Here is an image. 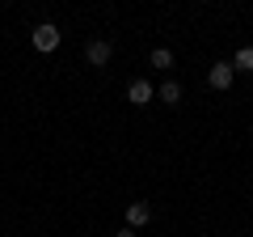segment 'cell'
Returning <instances> with one entry per match:
<instances>
[{"label": "cell", "instance_id": "cell-1", "mask_svg": "<svg viewBox=\"0 0 253 237\" xmlns=\"http://www.w3.org/2000/svg\"><path fill=\"white\" fill-rule=\"evenodd\" d=\"M232 81H236V68L228 64V59L211 64V72H207V85H211V89H219V93H224V89H232Z\"/></svg>", "mask_w": 253, "mask_h": 237}, {"label": "cell", "instance_id": "cell-2", "mask_svg": "<svg viewBox=\"0 0 253 237\" xmlns=\"http://www.w3.org/2000/svg\"><path fill=\"white\" fill-rule=\"evenodd\" d=\"M110 55H114V47H110L106 38H93V43L84 47V59H89L93 68H106V64H110Z\"/></svg>", "mask_w": 253, "mask_h": 237}, {"label": "cell", "instance_id": "cell-3", "mask_svg": "<svg viewBox=\"0 0 253 237\" xmlns=\"http://www.w3.org/2000/svg\"><path fill=\"white\" fill-rule=\"evenodd\" d=\"M152 98H156V85L152 81H131V85H126V102H131V106H148Z\"/></svg>", "mask_w": 253, "mask_h": 237}, {"label": "cell", "instance_id": "cell-4", "mask_svg": "<svg viewBox=\"0 0 253 237\" xmlns=\"http://www.w3.org/2000/svg\"><path fill=\"white\" fill-rule=\"evenodd\" d=\"M34 47L38 51H55V47H59V26H51V21L34 26Z\"/></svg>", "mask_w": 253, "mask_h": 237}, {"label": "cell", "instance_id": "cell-5", "mask_svg": "<svg viewBox=\"0 0 253 237\" xmlns=\"http://www.w3.org/2000/svg\"><path fill=\"white\" fill-rule=\"evenodd\" d=\"M152 220V208L148 203H126V229H144Z\"/></svg>", "mask_w": 253, "mask_h": 237}, {"label": "cell", "instance_id": "cell-6", "mask_svg": "<svg viewBox=\"0 0 253 237\" xmlns=\"http://www.w3.org/2000/svg\"><path fill=\"white\" fill-rule=\"evenodd\" d=\"M156 98H161L165 106H177V102H181V85H177V81H161V89H156Z\"/></svg>", "mask_w": 253, "mask_h": 237}, {"label": "cell", "instance_id": "cell-7", "mask_svg": "<svg viewBox=\"0 0 253 237\" xmlns=\"http://www.w3.org/2000/svg\"><path fill=\"white\" fill-rule=\"evenodd\" d=\"M232 68H236V72H253V47H241V51H236Z\"/></svg>", "mask_w": 253, "mask_h": 237}, {"label": "cell", "instance_id": "cell-8", "mask_svg": "<svg viewBox=\"0 0 253 237\" xmlns=\"http://www.w3.org/2000/svg\"><path fill=\"white\" fill-rule=\"evenodd\" d=\"M152 68H173V51L169 47H156L152 51Z\"/></svg>", "mask_w": 253, "mask_h": 237}, {"label": "cell", "instance_id": "cell-9", "mask_svg": "<svg viewBox=\"0 0 253 237\" xmlns=\"http://www.w3.org/2000/svg\"><path fill=\"white\" fill-rule=\"evenodd\" d=\"M114 237H135V229H118V233Z\"/></svg>", "mask_w": 253, "mask_h": 237}, {"label": "cell", "instance_id": "cell-10", "mask_svg": "<svg viewBox=\"0 0 253 237\" xmlns=\"http://www.w3.org/2000/svg\"><path fill=\"white\" fill-rule=\"evenodd\" d=\"M249 136H253V127H249Z\"/></svg>", "mask_w": 253, "mask_h": 237}]
</instances>
